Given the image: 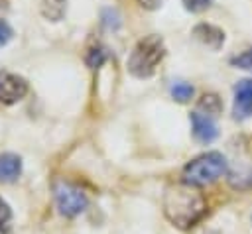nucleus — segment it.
Listing matches in <instances>:
<instances>
[{
	"mask_svg": "<svg viewBox=\"0 0 252 234\" xmlns=\"http://www.w3.org/2000/svg\"><path fill=\"white\" fill-rule=\"evenodd\" d=\"M163 55H165L163 39L159 35H146L132 49V53H130V57L126 61V67L134 77L148 79V77H152L156 73V69L161 63Z\"/></svg>",
	"mask_w": 252,
	"mask_h": 234,
	"instance_id": "f03ea898",
	"label": "nucleus"
},
{
	"mask_svg": "<svg viewBox=\"0 0 252 234\" xmlns=\"http://www.w3.org/2000/svg\"><path fill=\"white\" fill-rule=\"evenodd\" d=\"M193 35L201 43H205L207 47H211V49H219L224 43V31L219 29V28H215V26H211V24H199V26H195Z\"/></svg>",
	"mask_w": 252,
	"mask_h": 234,
	"instance_id": "6e6552de",
	"label": "nucleus"
},
{
	"mask_svg": "<svg viewBox=\"0 0 252 234\" xmlns=\"http://www.w3.org/2000/svg\"><path fill=\"white\" fill-rule=\"evenodd\" d=\"M230 63H232L234 67H240V69H248V71H252V49H246V51H242L240 55L232 57V59H230Z\"/></svg>",
	"mask_w": 252,
	"mask_h": 234,
	"instance_id": "4468645a",
	"label": "nucleus"
},
{
	"mask_svg": "<svg viewBox=\"0 0 252 234\" xmlns=\"http://www.w3.org/2000/svg\"><path fill=\"white\" fill-rule=\"evenodd\" d=\"M226 173V159L219 151H209L183 167V183L191 187H203L215 183Z\"/></svg>",
	"mask_w": 252,
	"mask_h": 234,
	"instance_id": "7ed1b4c3",
	"label": "nucleus"
},
{
	"mask_svg": "<svg viewBox=\"0 0 252 234\" xmlns=\"http://www.w3.org/2000/svg\"><path fill=\"white\" fill-rule=\"evenodd\" d=\"M10 218H12L10 206L6 205V201H2V199H0V234H6V232H8Z\"/></svg>",
	"mask_w": 252,
	"mask_h": 234,
	"instance_id": "2eb2a0df",
	"label": "nucleus"
},
{
	"mask_svg": "<svg viewBox=\"0 0 252 234\" xmlns=\"http://www.w3.org/2000/svg\"><path fill=\"white\" fill-rule=\"evenodd\" d=\"M10 39H12V28L0 18V47L6 45Z\"/></svg>",
	"mask_w": 252,
	"mask_h": 234,
	"instance_id": "f3484780",
	"label": "nucleus"
},
{
	"mask_svg": "<svg viewBox=\"0 0 252 234\" xmlns=\"http://www.w3.org/2000/svg\"><path fill=\"white\" fill-rule=\"evenodd\" d=\"M165 216L179 228L193 226L205 212V201L191 185H175L165 191L163 197Z\"/></svg>",
	"mask_w": 252,
	"mask_h": 234,
	"instance_id": "f257e3e1",
	"label": "nucleus"
},
{
	"mask_svg": "<svg viewBox=\"0 0 252 234\" xmlns=\"http://www.w3.org/2000/svg\"><path fill=\"white\" fill-rule=\"evenodd\" d=\"M138 2H140V6H144L146 10H156V8L161 6L163 0H138Z\"/></svg>",
	"mask_w": 252,
	"mask_h": 234,
	"instance_id": "a211bd4d",
	"label": "nucleus"
},
{
	"mask_svg": "<svg viewBox=\"0 0 252 234\" xmlns=\"http://www.w3.org/2000/svg\"><path fill=\"white\" fill-rule=\"evenodd\" d=\"M211 4H213V0H183V6H185L189 12H195V14L207 10Z\"/></svg>",
	"mask_w": 252,
	"mask_h": 234,
	"instance_id": "dca6fc26",
	"label": "nucleus"
},
{
	"mask_svg": "<svg viewBox=\"0 0 252 234\" xmlns=\"http://www.w3.org/2000/svg\"><path fill=\"white\" fill-rule=\"evenodd\" d=\"M104 59H106V49L100 47V45L91 47V49L87 51V57H85V61H87V65H89L91 69L100 67V65L104 63Z\"/></svg>",
	"mask_w": 252,
	"mask_h": 234,
	"instance_id": "f8f14e48",
	"label": "nucleus"
},
{
	"mask_svg": "<svg viewBox=\"0 0 252 234\" xmlns=\"http://www.w3.org/2000/svg\"><path fill=\"white\" fill-rule=\"evenodd\" d=\"M22 173V159L16 153H0V181L12 183Z\"/></svg>",
	"mask_w": 252,
	"mask_h": 234,
	"instance_id": "1a4fd4ad",
	"label": "nucleus"
},
{
	"mask_svg": "<svg viewBox=\"0 0 252 234\" xmlns=\"http://www.w3.org/2000/svg\"><path fill=\"white\" fill-rule=\"evenodd\" d=\"M67 0H41V14L51 22H59L65 16Z\"/></svg>",
	"mask_w": 252,
	"mask_h": 234,
	"instance_id": "9d476101",
	"label": "nucleus"
},
{
	"mask_svg": "<svg viewBox=\"0 0 252 234\" xmlns=\"http://www.w3.org/2000/svg\"><path fill=\"white\" fill-rule=\"evenodd\" d=\"M220 110H222V102L217 94H203L197 104V112L207 114V116H217Z\"/></svg>",
	"mask_w": 252,
	"mask_h": 234,
	"instance_id": "9b49d317",
	"label": "nucleus"
},
{
	"mask_svg": "<svg viewBox=\"0 0 252 234\" xmlns=\"http://www.w3.org/2000/svg\"><path fill=\"white\" fill-rule=\"evenodd\" d=\"M53 193H55L57 208L63 216H77L87 206V195L73 183L57 181L53 185Z\"/></svg>",
	"mask_w": 252,
	"mask_h": 234,
	"instance_id": "20e7f679",
	"label": "nucleus"
},
{
	"mask_svg": "<svg viewBox=\"0 0 252 234\" xmlns=\"http://www.w3.org/2000/svg\"><path fill=\"white\" fill-rule=\"evenodd\" d=\"M171 96H173L177 102H187V100L193 96V87H191L189 83L179 81V83H175V85L171 87Z\"/></svg>",
	"mask_w": 252,
	"mask_h": 234,
	"instance_id": "ddd939ff",
	"label": "nucleus"
},
{
	"mask_svg": "<svg viewBox=\"0 0 252 234\" xmlns=\"http://www.w3.org/2000/svg\"><path fill=\"white\" fill-rule=\"evenodd\" d=\"M191 128H193V136L203 144H209L219 136V130H217L213 118L207 114H201L197 110L191 112Z\"/></svg>",
	"mask_w": 252,
	"mask_h": 234,
	"instance_id": "0eeeda50",
	"label": "nucleus"
},
{
	"mask_svg": "<svg viewBox=\"0 0 252 234\" xmlns=\"http://www.w3.org/2000/svg\"><path fill=\"white\" fill-rule=\"evenodd\" d=\"M234 116H252V79H242L234 87Z\"/></svg>",
	"mask_w": 252,
	"mask_h": 234,
	"instance_id": "423d86ee",
	"label": "nucleus"
},
{
	"mask_svg": "<svg viewBox=\"0 0 252 234\" xmlns=\"http://www.w3.org/2000/svg\"><path fill=\"white\" fill-rule=\"evenodd\" d=\"M28 92V83L20 75L0 71V102L4 104H14L22 100Z\"/></svg>",
	"mask_w": 252,
	"mask_h": 234,
	"instance_id": "39448f33",
	"label": "nucleus"
}]
</instances>
